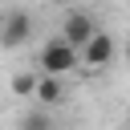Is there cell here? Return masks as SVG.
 Returning <instances> with one entry per match:
<instances>
[{"label":"cell","mask_w":130,"mask_h":130,"mask_svg":"<svg viewBox=\"0 0 130 130\" xmlns=\"http://www.w3.org/2000/svg\"><path fill=\"white\" fill-rule=\"evenodd\" d=\"M77 65H81V53H77L73 45H65L61 37L41 49V73H45V77H65V73L77 69Z\"/></svg>","instance_id":"6da1fadb"},{"label":"cell","mask_w":130,"mask_h":130,"mask_svg":"<svg viewBox=\"0 0 130 130\" xmlns=\"http://www.w3.org/2000/svg\"><path fill=\"white\" fill-rule=\"evenodd\" d=\"M28 37H32V16L24 8H12L0 20V49H20Z\"/></svg>","instance_id":"7a4b0ae2"},{"label":"cell","mask_w":130,"mask_h":130,"mask_svg":"<svg viewBox=\"0 0 130 130\" xmlns=\"http://www.w3.org/2000/svg\"><path fill=\"white\" fill-rule=\"evenodd\" d=\"M93 32H98V24H93L89 12H65V20H61V41H65V45H73V49L81 53Z\"/></svg>","instance_id":"3957f363"},{"label":"cell","mask_w":130,"mask_h":130,"mask_svg":"<svg viewBox=\"0 0 130 130\" xmlns=\"http://www.w3.org/2000/svg\"><path fill=\"white\" fill-rule=\"evenodd\" d=\"M114 49H118V45H114V37L98 28V32L89 37V45L81 49V61H85L89 69H106V65L114 61Z\"/></svg>","instance_id":"277c9868"},{"label":"cell","mask_w":130,"mask_h":130,"mask_svg":"<svg viewBox=\"0 0 130 130\" xmlns=\"http://www.w3.org/2000/svg\"><path fill=\"white\" fill-rule=\"evenodd\" d=\"M32 98H37L41 106H61V102H65V81H61V77H45V73H41V77H37V93H32Z\"/></svg>","instance_id":"5b68a950"},{"label":"cell","mask_w":130,"mask_h":130,"mask_svg":"<svg viewBox=\"0 0 130 130\" xmlns=\"http://www.w3.org/2000/svg\"><path fill=\"white\" fill-rule=\"evenodd\" d=\"M20 130H53V118H49L45 110H28V114L20 118Z\"/></svg>","instance_id":"8992f818"},{"label":"cell","mask_w":130,"mask_h":130,"mask_svg":"<svg viewBox=\"0 0 130 130\" xmlns=\"http://www.w3.org/2000/svg\"><path fill=\"white\" fill-rule=\"evenodd\" d=\"M12 93H16V98H32V93H37V77H32V73H16V77H12Z\"/></svg>","instance_id":"52a82bcc"},{"label":"cell","mask_w":130,"mask_h":130,"mask_svg":"<svg viewBox=\"0 0 130 130\" xmlns=\"http://www.w3.org/2000/svg\"><path fill=\"white\" fill-rule=\"evenodd\" d=\"M122 130H130V110H126V118H122Z\"/></svg>","instance_id":"ba28073f"},{"label":"cell","mask_w":130,"mask_h":130,"mask_svg":"<svg viewBox=\"0 0 130 130\" xmlns=\"http://www.w3.org/2000/svg\"><path fill=\"white\" fill-rule=\"evenodd\" d=\"M126 57H130V45H126Z\"/></svg>","instance_id":"9c48e42d"}]
</instances>
